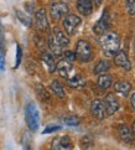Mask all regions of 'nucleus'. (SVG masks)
<instances>
[{
    "mask_svg": "<svg viewBox=\"0 0 135 150\" xmlns=\"http://www.w3.org/2000/svg\"><path fill=\"white\" fill-rule=\"evenodd\" d=\"M56 71L58 72V74H60L61 77L69 78V76H71V73L73 71V63L62 58V60H60L56 63Z\"/></svg>",
    "mask_w": 135,
    "mask_h": 150,
    "instance_id": "9b49d317",
    "label": "nucleus"
},
{
    "mask_svg": "<svg viewBox=\"0 0 135 150\" xmlns=\"http://www.w3.org/2000/svg\"><path fill=\"white\" fill-rule=\"evenodd\" d=\"M131 130H133V133L135 134V120H134V123H133V127H131Z\"/></svg>",
    "mask_w": 135,
    "mask_h": 150,
    "instance_id": "473e14b6",
    "label": "nucleus"
},
{
    "mask_svg": "<svg viewBox=\"0 0 135 150\" xmlns=\"http://www.w3.org/2000/svg\"><path fill=\"white\" fill-rule=\"evenodd\" d=\"M90 113L93 114L98 120H103L104 118L107 117L103 100H100V99H93L92 100V103H90Z\"/></svg>",
    "mask_w": 135,
    "mask_h": 150,
    "instance_id": "9d476101",
    "label": "nucleus"
},
{
    "mask_svg": "<svg viewBox=\"0 0 135 150\" xmlns=\"http://www.w3.org/2000/svg\"><path fill=\"white\" fill-rule=\"evenodd\" d=\"M103 104L107 115H113L119 109V100L114 96V93H108L103 100Z\"/></svg>",
    "mask_w": 135,
    "mask_h": 150,
    "instance_id": "423d86ee",
    "label": "nucleus"
},
{
    "mask_svg": "<svg viewBox=\"0 0 135 150\" xmlns=\"http://www.w3.org/2000/svg\"><path fill=\"white\" fill-rule=\"evenodd\" d=\"M16 18H18L20 23L23 24V25H25L26 28H30V26H31V24H32L31 18L29 16V15H26L25 13L20 11V10H16Z\"/></svg>",
    "mask_w": 135,
    "mask_h": 150,
    "instance_id": "5701e85b",
    "label": "nucleus"
},
{
    "mask_svg": "<svg viewBox=\"0 0 135 150\" xmlns=\"http://www.w3.org/2000/svg\"><path fill=\"white\" fill-rule=\"evenodd\" d=\"M4 37V29H3V25H1V21H0V39Z\"/></svg>",
    "mask_w": 135,
    "mask_h": 150,
    "instance_id": "2f4dec72",
    "label": "nucleus"
},
{
    "mask_svg": "<svg viewBox=\"0 0 135 150\" xmlns=\"http://www.w3.org/2000/svg\"><path fill=\"white\" fill-rule=\"evenodd\" d=\"M81 23H82V20H81L79 16H77V15H74V14H68V15H66V18L63 19L62 25H63L64 31H66L67 35H74L78 29V26L81 25Z\"/></svg>",
    "mask_w": 135,
    "mask_h": 150,
    "instance_id": "20e7f679",
    "label": "nucleus"
},
{
    "mask_svg": "<svg viewBox=\"0 0 135 150\" xmlns=\"http://www.w3.org/2000/svg\"><path fill=\"white\" fill-rule=\"evenodd\" d=\"M63 122L66 123L67 125H71V127H76L79 124V118L76 117V115H71V117H66L63 119Z\"/></svg>",
    "mask_w": 135,
    "mask_h": 150,
    "instance_id": "393cba45",
    "label": "nucleus"
},
{
    "mask_svg": "<svg viewBox=\"0 0 135 150\" xmlns=\"http://www.w3.org/2000/svg\"><path fill=\"white\" fill-rule=\"evenodd\" d=\"M56 130H61V125H57V124H52V125H48L45 128V130L42 132V134H50L53 133Z\"/></svg>",
    "mask_w": 135,
    "mask_h": 150,
    "instance_id": "c756f323",
    "label": "nucleus"
},
{
    "mask_svg": "<svg viewBox=\"0 0 135 150\" xmlns=\"http://www.w3.org/2000/svg\"><path fill=\"white\" fill-rule=\"evenodd\" d=\"M68 11H69L68 5L63 1H55V3H52L50 6V15L55 21L68 15Z\"/></svg>",
    "mask_w": 135,
    "mask_h": 150,
    "instance_id": "39448f33",
    "label": "nucleus"
},
{
    "mask_svg": "<svg viewBox=\"0 0 135 150\" xmlns=\"http://www.w3.org/2000/svg\"><path fill=\"white\" fill-rule=\"evenodd\" d=\"M64 60H67L68 62H71V63H73L76 60H77V57H76V53H74V51H64Z\"/></svg>",
    "mask_w": 135,
    "mask_h": 150,
    "instance_id": "c85d7f7f",
    "label": "nucleus"
},
{
    "mask_svg": "<svg viewBox=\"0 0 135 150\" xmlns=\"http://www.w3.org/2000/svg\"><path fill=\"white\" fill-rule=\"evenodd\" d=\"M61 1H71V0H61Z\"/></svg>",
    "mask_w": 135,
    "mask_h": 150,
    "instance_id": "72a5a7b5",
    "label": "nucleus"
},
{
    "mask_svg": "<svg viewBox=\"0 0 135 150\" xmlns=\"http://www.w3.org/2000/svg\"><path fill=\"white\" fill-rule=\"evenodd\" d=\"M5 69V50L3 44L0 42V71Z\"/></svg>",
    "mask_w": 135,
    "mask_h": 150,
    "instance_id": "cd10ccee",
    "label": "nucleus"
},
{
    "mask_svg": "<svg viewBox=\"0 0 135 150\" xmlns=\"http://www.w3.org/2000/svg\"><path fill=\"white\" fill-rule=\"evenodd\" d=\"M51 36H52V39L62 47V49H63V47H67L69 45V39L67 37V35L64 34L63 31H61L60 29H55V30H53V34Z\"/></svg>",
    "mask_w": 135,
    "mask_h": 150,
    "instance_id": "dca6fc26",
    "label": "nucleus"
},
{
    "mask_svg": "<svg viewBox=\"0 0 135 150\" xmlns=\"http://www.w3.org/2000/svg\"><path fill=\"white\" fill-rule=\"evenodd\" d=\"M50 88L53 93H55L58 98H64V96H66V93H64V88H63V86L58 82V81H52L51 82V86H50Z\"/></svg>",
    "mask_w": 135,
    "mask_h": 150,
    "instance_id": "412c9836",
    "label": "nucleus"
},
{
    "mask_svg": "<svg viewBox=\"0 0 135 150\" xmlns=\"http://www.w3.org/2000/svg\"><path fill=\"white\" fill-rule=\"evenodd\" d=\"M102 50L107 56H115L117 52L120 50V37L115 31L108 30L100 37Z\"/></svg>",
    "mask_w": 135,
    "mask_h": 150,
    "instance_id": "f257e3e1",
    "label": "nucleus"
},
{
    "mask_svg": "<svg viewBox=\"0 0 135 150\" xmlns=\"http://www.w3.org/2000/svg\"><path fill=\"white\" fill-rule=\"evenodd\" d=\"M118 134H119V138L124 143L131 144L134 143V135L135 134L133 133V130L125 124H120L118 125Z\"/></svg>",
    "mask_w": 135,
    "mask_h": 150,
    "instance_id": "ddd939ff",
    "label": "nucleus"
},
{
    "mask_svg": "<svg viewBox=\"0 0 135 150\" xmlns=\"http://www.w3.org/2000/svg\"><path fill=\"white\" fill-rule=\"evenodd\" d=\"M76 57L81 62H88L93 57V51H92V46L89 45L88 41L86 40H79L76 45Z\"/></svg>",
    "mask_w": 135,
    "mask_h": 150,
    "instance_id": "7ed1b4c3",
    "label": "nucleus"
},
{
    "mask_svg": "<svg viewBox=\"0 0 135 150\" xmlns=\"http://www.w3.org/2000/svg\"><path fill=\"white\" fill-rule=\"evenodd\" d=\"M48 47H50V50H51V55L52 56H56V57H58V56H61L62 55V47L57 44V42L52 39V36H50L48 37Z\"/></svg>",
    "mask_w": 135,
    "mask_h": 150,
    "instance_id": "4be33fe9",
    "label": "nucleus"
},
{
    "mask_svg": "<svg viewBox=\"0 0 135 150\" xmlns=\"http://www.w3.org/2000/svg\"><path fill=\"white\" fill-rule=\"evenodd\" d=\"M109 23H110V19H109V13L108 10H104L103 15L100 16V19L97 21L95 25L93 26V33L95 35H103L105 31L109 30Z\"/></svg>",
    "mask_w": 135,
    "mask_h": 150,
    "instance_id": "0eeeda50",
    "label": "nucleus"
},
{
    "mask_svg": "<svg viewBox=\"0 0 135 150\" xmlns=\"http://www.w3.org/2000/svg\"><path fill=\"white\" fill-rule=\"evenodd\" d=\"M97 83H98V87L100 89H108L110 87V86L113 84V78L110 74H108V73H102L99 74V77H98V81H97Z\"/></svg>",
    "mask_w": 135,
    "mask_h": 150,
    "instance_id": "a211bd4d",
    "label": "nucleus"
},
{
    "mask_svg": "<svg viewBox=\"0 0 135 150\" xmlns=\"http://www.w3.org/2000/svg\"><path fill=\"white\" fill-rule=\"evenodd\" d=\"M73 143L67 135L55 138L51 144V150H72Z\"/></svg>",
    "mask_w": 135,
    "mask_h": 150,
    "instance_id": "1a4fd4ad",
    "label": "nucleus"
},
{
    "mask_svg": "<svg viewBox=\"0 0 135 150\" xmlns=\"http://www.w3.org/2000/svg\"><path fill=\"white\" fill-rule=\"evenodd\" d=\"M35 25L39 31H48L50 30V24L47 20L46 9H39L35 13Z\"/></svg>",
    "mask_w": 135,
    "mask_h": 150,
    "instance_id": "6e6552de",
    "label": "nucleus"
},
{
    "mask_svg": "<svg viewBox=\"0 0 135 150\" xmlns=\"http://www.w3.org/2000/svg\"><path fill=\"white\" fill-rule=\"evenodd\" d=\"M110 65L109 62L105 61V60H99L98 63L94 66L93 68V73L94 74H102V73H105L107 71H109Z\"/></svg>",
    "mask_w": 135,
    "mask_h": 150,
    "instance_id": "aec40b11",
    "label": "nucleus"
},
{
    "mask_svg": "<svg viewBox=\"0 0 135 150\" xmlns=\"http://www.w3.org/2000/svg\"><path fill=\"white\" fill-rule=\"evenodd\" d=\"M125 9L130 16L135 15V0H127L125 1Z\"/></svg>",
    "mask_w": 135,
    "mask_h": 150,
    "instance_id": "a878e982",
    "label": "nucleus"
},
{
    "mask_svg": "<svg viewBox=\"0 0 135 150\" xmlns=\"http://www.w3.org/2000/svg\"><path fill=\"white\" fill-rule=\"evenodd\" d=\"M41 60L42 62H44V65L46 66L47 68V71L52 73V72H55L56 71V63H55V58H53V56L51 55L50 52H42V55H41Z\"/></svg>",
    "mask_w": 135,
    "mask_h": 150,
    "instance_id": "f3484780",
    "label": "nucleus"
},
{
    "mask_svg": "<svg viewBox=\"0 0 135 150\" xmlns=\"http://www.w3.org/2000/svg\"><path fill=\"white\" fill-rule=\"evenodd\" d=\"M77 10L81 15L88 16L93 11V0H77Z\"/></svg>",
    "mask_w": 135,
    "mask_h": 150,
    "instance_id": "4468645a",
    "label": "nucleus"
},
{
    "mask_svg": "<svg viewBox=\"0 0 135 150\" xmlns=\"http://www.w3.org/2000/svg\"><path fill=\"white\" fill-rule=\"evenodd\" d=\"M25 119H26V124H28L29 129L31 132H36L39 130L40 127V113H39V108L34 102L28 103L25 108Z\"/></svg>",
    "mask_w": 135,
    "mask_h": 150,
    "instance_id": "f03ea898",
    "label": "nucleus"
},
{
    "mask_svg": "<svg viewBox=\"0 0 135 150\" xmlns=\"http://www.w3.org/2000/svg\"><path fill=\"white\" fill-rule=\"evenodd\" d=\"M36 94L39 96V98L41 100H48L50 99V93H48V91L42 84L36 86Z\"/></svg>",
    "mask_w": 135,
    "mask_h": 150,
    "instance_id": "b1692460",
    "label": "nucleus"
},
{
    "mask_svg": "<svg viewBox=\"0 0 135 150\" xmlns=\"http://www.w3.org/2000/svg\"><path fill=\"white\" fill-rule=\"evenodd\" d=\"M67 79H68V84L71 86V87H73V88H82L84 86V83H86L84 78L78 73L74 74V76H72V77L67 78Z\"/></svg>",
    "mask_w": 135,
    "mask_h": 150,
    "instance_id": "6ab92c4d",
    "label": "nucleus"
},
{
    "mask_svg": "<svg viewBox=\"0 0 135 150\" xmlns=\"http://www.w3.org/2000/svg\"><path fill=\"white\" fill-rule=\"evenodd\" d=\"M114 89L118 94L122 96V97H128L129 93H130V91H131V84L128 81H125V79H122V81L115 82Z\"/></svg>",
    "mask_w": 135,
    "mask_h": 150,
    "instance_id": "2eb2a0df",
    "label": "nucleus"
},
{
    "mask_svg": "<svg viewBox=\"0 0 135 150\" xmlns=\"http://www.w3.org/2000/svg\"><path fill=\"white\" fill-rule=\"evenodd\" d=\"M114 62H115V65L118 67L123 68L124 71H130L131 69V63H130V61H129V57L127 55V52H124V51L119 50L117 52V55L114 56Z\"/></svg>",
    "mask_w": 135,
    "mask_h": 150,
    "instance_id": "f8f14e48",
    "label": "nucleus"
},
{
    "mask_svg": "<svg viewBox=\"0 0 135 150\" xmlns=\"http://www.w3.org/2000/svg\"><path fill=\"white\" fill-rule=\"evenodd\" d=\"M129 102H130V107L135 110V92L130 96V100H129Z\"/></svg>",
    "mask_w": 135,
    "mask_h": 150,
    "instance_id": "7c9ffc66",
    "label": "nucleus"
},
{
    "mask_svg": "<svg viewBox=\"0 0 135 150\" xmlns=\"http://www.w3.org/2000/svg\"><path fill=\"white\" fill-rule=\"evenodd\" d=\"M21 60H23V49H21L20 45H16V62L14 68H18L21 63Z\"/></svg>",
    "mask_w": 135,
    "mask_h": 150,
    "instance_id": "bb28decb",
    "label": "nucleus"
}]
</instances>
